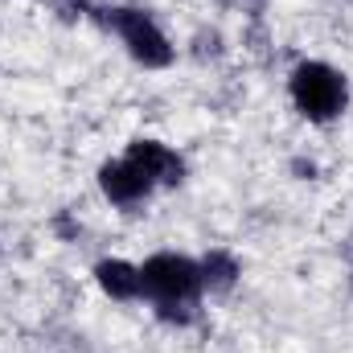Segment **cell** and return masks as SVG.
Segmentation results:
<instances>
[{"label": "cell", "mask_w": 353, "mask_h": 353, "mask_svg": "<svg viewBox=\"0 0 353 353\" xmlns=\"http://www.w3.org/2000/svg\"><path fill=\"white\" fill-rule=\"evenodd\" d=\"M201 263L176 251H161L140 263V300L152 304V312L169 325H189L201 304Z\"/></svg>", "instance_id": "obj_1"}, {"label": "cell", "mask_w": 353, "mask_h": 353, "mask_svg": "<svg viewBox=\"0 0 353 353\" xmlns=\"http://www.w3.org/2000/svg\"><path fill=\"white\" fill-rule=\"evenodd\" d=\"M288 94H292V107L308 123H333L350 107V79H345V70H337L321 58H308L288 74Z\"/></svg>", "instance_id": "obj_2"}, {"label": "cell", "mask_w": 353, "mask_h": 353, "mask_svg": "<svg viewBox=\"0 0 353 353\" xmlns=\"http://www.w3.org/2000/svg\"><path fill=\"white\" fill-rule=\"evenodd\" d=\"M103 25L123 41L128 58L140 62L144 70H165L173 62V41L165 37V29L144 12V8H132V4H119V8H107Z\"/></svg>", "instance_id": "obj_3"}, {"label": "cell", "mask_w": 353, "mask_h": 353, "mask_svg": "<svg viewBox=\"0 0 353 353\" xmlns=\"http://www.w3.org/2000/svg\"><path fill=\"white\" fill-rule=\"evenodd\" d=\"M99 189H103V197H107L115 210H128V214L140 210V205L157 193V185L140 173L128 157H115V161H107V165L99 169Z\"/></svg>", "instance_id": "obj_4"}, {"label": "cell", "mask_w": 353, "mask_h": 353, "mask_svg": "<svg viewBox=\"0 0 353 353\" xmlns=\"http://www.w3.org/2000/svg\"><path fill=\"white\" fill-rule=\"evenodd\" d=\"M123 157L148 176L157 189H169V185H181V181H185V161H181V152L169 148V144H161V140H132Z\"/></svg>", "instance_id": "obj_5"}, {"label": "cell", "mask_w": 353, "mask_h": 353, "mask_svg": "<svg viewBox=\"0 0 353 353\" xmlns=\"http://www.w3.org/2000/svg\"><path fill=\"white\" fill-rule=\"evenodd\" d=\"M94 283L103 288V296L128 304V300H140V267L128 263V259H99L94 263Z\"/></svg>", "instance_id": "obj_6"}, {"label": "cell", "mask_w": 353, "mask_h": 353, "mask_svg": "<svg viewBox=\"0 0 353 353\" xmlns=\"http://www.w3.org/2000/svg\"><path fill=\"white\" fill-rule=\"evenodd\" d=\"M201 263V283H205V292H230L234 283H239V275H243V267L239 259L230 255V251H210L205 259H197Z\"/></svg>", "instance_id": "obj_7"}, {"label": "cell", "mask_w": 353, "mask_h": 353, "mask_svg": "<svg viewBox=\"0 0 353 353\" xmlns=\"http://www.w3.org/2000/svg\"><path fill=\"white\" fill-rule=\"evenodd\" d=\"M50 4H54V8H62L66 17H74V12H83V8H87V0H50Z\"/></svg>", "instance_id": "obj_8"}]
</instances>
